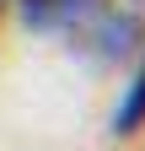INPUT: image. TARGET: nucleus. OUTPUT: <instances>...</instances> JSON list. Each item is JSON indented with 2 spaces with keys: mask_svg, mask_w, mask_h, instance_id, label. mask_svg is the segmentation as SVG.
Instances as JSON below:
<instances>
[{
  "mask_svg": "<svg viewBox=\"0 0 145 151\" xmlns=\"http://www.w3.org/2000/svg\"><path fill=\"white\" fill-rule=\"evenodd\" d=\"M140 124H145V70L134 76V86H129V97H124V108L113 113V129H118V135H134Z\"/></svg>",
  "mask_w": 145,
  "mask_h": 151,
  "instance_id": "1",
  "label": "nucleus"
},
{
  "mask_svg": "<svg viewBox=\"0 0 145 151\" xmlns=\"http://www.w3.org/2000/svg\"><path fill=\"white\" fill-rule=\"evenodd\" d=\"M81 6H86V0H22V16L38 22V27H48V22H59V16L81 11Z\"/></svg>",
  "mask_w": 145,
  "mask_h": 151,
  "instance_id": "2",
  "label": "nucleus"
}]
</instances>
